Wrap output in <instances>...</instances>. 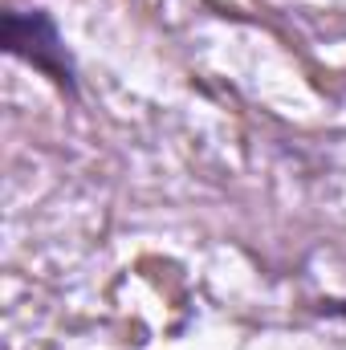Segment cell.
<instances>
[{
    "mask_svg": "<svg viewBox=\"0 0 346 350\" xmlns=\"http://www.w3.org/2000/svg\"><path fill=\"white\" fill-rule=\"evenodd\" d=\"M4 53L25 62L33 74H41L53 90H62L66 98H78L82 82H78V62L53 21L49 8H8L4 12V29H0Z\"/></svg>",
    "mask_w": 346,
    "mask_h": 350,
    "instance_id": "obj_1",
    "label": "cell"
}]
</instances>
